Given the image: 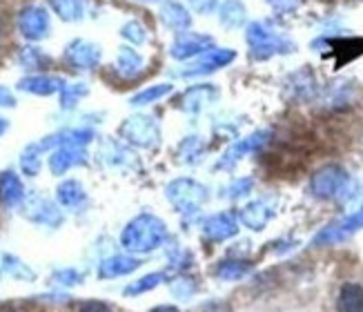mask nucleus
I'll return each mask as SVG.
<instances>
[{
    "label": "nucleus",
    "instance_id": "1",
    "mask_svg": "<svg viewBox=\"0 0 363 312\" xmlns=\"http://www.w3.org/2000/svg\"><path fill=\"white\" fill-rule=\"evenodd\" d=\"M165 239H167V228L154 214H138L121 234V241L125 250H130V252H152V250L161 247Z\"/></svg>",
    "mask_w": 363,
    "mask_h": 312
},
{
    "label": "nucleus",
    "instance_id": "2",
    "mask_svg": "<svg viewBox=\"0 0 363 312\" xmlns=\"http://www.w3.org/2000/svg\"><path fill=\"white\" fill-rule=\"evenodd\" d=\"M167 199L181 214H194L208 201V190L194 179H179L167 187Z\"/></svg>",
    "mask_w": 363,
    "mask_h": 312
},
{
    "label": "nucleus",
    "instance_id": "3",
    "mask_svg": "<svg viewBox=\"0 0 363 312\" xmlns=\"http://www.w3.org/2000/svg\"><path fill=\"white\" fill-rule=\"evenodd\" d=\"M345 183H348V174L339 165H325L310 181V190L319 199H333L343 192Z\"/></svg>",
    "mask_w": 363,
    "mask_h": 312
},
{
    "label": "nucleus",
    "instance_id": "4",
    "mask_svg": "<svg viewBox=\"0 0 363 312\" xmlns=\"http://www.w3.org/2000/svg\"><path fill=\"white\" fill-rule=\"evenodd\" d=\"M359 230H363V206L354 214L345 216V218H341V221L323 228L317 234V237H314L312 243L314 245H335V243H341L345 239H350L352 234H357Z\"/></svg>",
    "mask_w": 363,
    "mask_h": 312
},
{
    "label": "nucleus",
    "instance_id": "5",
    "mask_svg": "<svg viewBox=\"0 0 363 312\" xmlns=\"http://www.w3.org/2000/svg\"><path fill=\"white\" fill-rule=\"evenodd\" d=\"M16 25H18V31L27 40H43L50 34V13H47L45 7L27 5L25 9H21Z\"/></svg>",
    "mask_w": 363,
    "mask_h": 312
},
{
    "label": "nucleus",
    "instance_id": "6",
    "mask_svg": "<svg viewBox=\"0 0 363 312\" xmlns=\"http://www.w3.org/2000/svg\"><path fill=\"white\" fill-rule=\"evenodd\" d=\"M62 58L67 60V65L72 69L89 72V69H94L101 62V47L89 43V40L76 38V40H72L65 47V54H62Z\"/></svg>",
    "mask_w": 363,
    "mask_h": 312
},
{
    "label": "nucleus",
    "instance_id": "7",
    "mask_svg": "<svg viewBox=\"0 0 363 312\" xmlns=\"http://www.w3.org/2000/svg\"><path fill=\"white\" fill-rule=\"evenodd\" d=\"M121 134L138 147H150L159 138V125L150 116H134L121 125Z\"/></svg>",
    "mask_w": 363,
    "mask_h": 312
},
{
    "label": "nucleus",
    "instance_id": "8",
    "mask_svg": "<svg viewBox=\"0 0 363 312\" xmlns=\"http://www.w3.org/2000/svg\"><path fill=\"white\" fill-rule=\"evenodd\" d=\"M236 232H239V223H236V218L230 212L212 214L208 221H205V225H203L205 239H210L212 243L228 241V239L234 237Z\"/></svg>",
    "mask_w": 363,
    "mask_h": 312
},
{
    "label": "nucleus",
    "instance_id": "9",
    "mask_svg": "<svg viewBox=\"0 0 363 312\" xmlns=\"http://www.w3.org/2000/svg\"><path fill=\"white\" fill-rule=\"evenodd\" d=\"M212 45L210 36H201V34H192V31H183V34L177 36V40L172 43L169 54L177 60H187L201 52H205Z\"/></svg>",
    "mask_w": 363,
    "mask_h": 312
},
{
    "label": "nucleus",
    "instance_id": "10",
    "mask_svg": "<svg viewBox=\"0 0 363 312\" xmlns=\"http://www.w3.org/2000/svg\"><path fill=\"white\" fill-rule=\"evenodd\" d=\"M67 83L62 81L60 76L54 74H31L25 76L23 81L18 83L21 91H29V94H36V96H50V94H56L65 87Z\"/></svg>",
    "mask_w": 363,
    "mask_h": 312
},
{
    "label": "nucleus",
    "instance_id": "11",
    "mask_svg": "<svg viewBox=\"0 0 363 312\" xmlns=\"http://www.w3.org/2000/svg\"><path fill=\"white\" fill-rule=\"evenodd\" d=\"M232 60H234V52H230V50H210L201 60H196L192 67L185 69L183 76H203L208 72L218 69V67L230 65Z\"/></svg>",
    "mask_w": 363,
    "mask_h": 312
},
{
    "label": "nucleus",
    "instance_id": "12",
    "mask_svg": "<svg viewBox=\"0 0 363 312\" xmlns=\"http://www.w3.org/2000/svg\"><path fill=\"white\" fill-rule=\"evenodd\" d=\"M145 69V58L140 56L132 47H121L116 54V72L125 81H132V78L140 76Z\"/></svg>",
    "mask_w": 363,
    "mask_h": 312
},
{
    "label": "nucleus",
    "instance_id": "13",
    "mask_svg": "<svg viewBox=\"0 0 363 312\" xmlns=\"http://www.w3.org/2000/svg\"><path fill=\"white\" fill-rule=\"evenodd\" d=\"M81 163H85V152L81 150V145H62L52 154V159H50V167L58 177L65 174L69 167L81 165Z\"/></svg>",
    "mask_w": 363,
    "mask_h": 312
},
{
    "label": "nucleus",
    "instance_id": "14",
    "mask_svg": "<svg viewBox=\"0 0 363 312\" xmlns=\"http://www.w3.org/2000/svg\"><path fill=\"white\" fill-rule=\"evenodd\" d=\"M27 218H31L34 223H43V225H58L60 212L56 210L54 203H50L47 199L34 196L27 203Z\"/></svg>",
    "mask_w": 363,
    "mask_h": 312
},
{
    "label": "nucleus",
    "instance_id": "15",
    "mask_svg": "<svg viewBox=\"0 0 363 312\" xmlns=\"http://www.w3.org/2000/svg\"><path fill=\"white\" fill-rule=\"evenodd\" d=\"M161 21L169 27L179 31V34H183V31L189 29V25H192V18H189V11L174 3V0H165L163 7H161Z\"/></svg>",
    "mask_w": 363,
    "mask_h": 312
},
{
    "label": "nucleus",
    "instance_id": "16",
    "mask_svg": "<svg viewBox=\"0 0 363 312\" xmlns=\"http://www.w3.org/2000/svg\"><path fill=\"white\" fill-rule=\"evenodd\" d=\"M270 218H272V210L267 208V203H263V201H255V203H250V206H245L241 210L243 225L250 228V230H255V232L263 230L267 223H270Z\"/></svg>",
    "mask_w": 363,
    "mask_h": 312
},
{
    "label": "nucleus",
    "instance_id": "17",
    "mask_svg": "<svg viewBox=\"0 0 363 312\" xmlns=\"http://www.w3.org/2000/svg\"><path fill=\"white\" fill-rule=\"evenodd\" d=\"M140 265L138 259H132V257H125V255H118V257H109L101 263L99 268V277L101 279H112V277H123V274H130L134 272Z\"/></svg>",
    "mask_w": 363,
    "mask_h": 312
},
{
    "label": "nucleus",
    "instance_id": "18",
    "mask_svg": "<svg viewBox=\"0 0 363 312\" xmlns=\"http://www.w3.org/2000/svg\"><path fill=\"white\" fill-rule=\"evenodd\" d=\"M337 312H363V286L345 284L337 296Z\"/></svg>",
    "mask_w": 363,
    "mask_h": 312
},
{
    "label": "nucleus",
    "instance_id": "19",
    "mask_svg": "<svg viewBox=\"0 0 363 312\" xmlns=\"http://www.w3.org/2000/svg\"><path fill=\"white\" fill-rule=\"evenodd\" d=\"M23 196H25V187L21 179L13 172H3L0 174V201L5 206H16V203L23 201Z\"/></svg>",
    "mask_w": 363,
    "mask_h": 312
},
{
    "label": "nucleus",
    "instance_id": "20",
    "mask_svg": "<svg viewBox=\"0 0 363 312\" xmlns=\"http://www.w3.org/2000/svg\"><path fill=\"white\" fill-rule=\"evenodd\" d=\"M252 272V263L243 261V259H228L220 261L214 268V277L218 281H239L243 277H247Z\"/></svg>",
    "mask_w": 363,
    "mask_h": 312
},
{
    "label": "nucleus",
    "instance_id": "21",
    "mask_svg": "<svg viewBox=\"0 0 363 312\" xmlns=\"http://www.w3.org/2000/svg\"><path fill=\"white\" fill-rule=\"evenodd\" d=\"M18 65L23 69H29V72H38V69H47L52 65V58L47 56L43 50L38 47H23L18 52Z\"/></svg>",
    "mask_w": 363,
    "mask_h": 312
},
{
    "label": "nucleus",
    "instance_id": "22",
    "mask_svg": "<svg viewBox=\"0 0 363 312\" xmlns=\"http://www.w3.org/2000/svg\"><path fill=\"white\" fill-rule=\"evenodd\" d=\"M50 7L67 23H76L85 16V0H50Z\"/></svg>",
    "mask_w": 363,
    "mask_h": 312
},
{
    "label": "nucleus",
    "instance_id": "23",
    "mask_svg": "<svg viewBox=\"0 0 363 312\" xmlns=\"http://www.w3.org/2000/svg\"><path fill=\"white\" fill-rule=\"evenodd\" d=\"M216 99V89L212 85H196L192 89H187L185 91V96H183V107L185 109H192V112H196V109H201L205 103H210Z\"/></svg>",
    "mask_w": 363,
    "mask_h": 312
},
{
    "label": "nucleus",
    "instance_id": "24",
    "mask_svg": "<svg viewBox=\"0 0 363 312\" xmlns=\"http://www.w3.org/2000/svg\"><path fill=\"white\" fill-rule=\"evenodd\" d=\"M58 201L62 208H78L85 201V190L78 181H65L58 187Z\"/></svg>",
    "mask_w": 363,
    "mask_h": 312
},
{
    "label": "nucleus",
    "instance_id": "25",
    "mask_svg": "<svg viewBox=\"0 0 363 312\" xmlns=\"http://www.w3.org/2000/svg\"><path fill=\"white\" fill-rule=\"evenodd\" d=\"M245 21V7L239 0H225L223 7H220V25L225 27H239Z\"/></svg>",
    "mask_w": 363,
    "mask_h": 312
},
{
    "label": "nucleus",
    "instance_id": "26",
    "mask_svg": "<svg viewBox=\"0 0 363 312\" xmlns=\"http://www.w3.org/2000/svg\"><path fill=\"white\" fill-rule=\"evenodd\" d=\"M87 83H69L60 89V107L62 109H74L83 96H87Z\"/></svg>",
    "mask_w": 363,
    "mask_h": 312
},
{
    "label": "nucleus",
    "instance_id": "27",
    "mask_svg": "<svg viewBox=\"0 0 363 312\" xmlns=\"http://www.w3.org/2000/svg\"><path fill=\"white\" fill-rule=\"evenodd\" d=\"M169 91H172V85L161 83V85H154V87H147L143 91L134 94V96L130 99V103L132 105H150V103H156V101H161L163 96H167Z\"/></svg>",
    "mask_w": 363,
    "mask_h": 312
},
{
    "label": "nucleus",
    "instance_id": "28",
    "mask_svg": "<svg viewBox=\"0 0 363 312\" xmlns=\"http://www.w3.org/2000/svg\"><path fill=\"white\" fill-rule=\"evenodd\" d=\"M40 145H29L21 156V167L27 177H36L40 169Z\"/></svg>",
    "mask_w": 363,
    "mask_h": 312
},
{
    "label": "nucleus",
    "instance_id": "29",
    "mask_svg": "<svg viewBox=\"0 0 363 312\" xmlns=\"http://www.w3.org/2000/svg\"><path fill=\"white\" fill-rule=\"evenodd\" d=\"M163 281H165V274L163 272H152V274L138 279V281H134L132 286L125 288V294H143L147 290H154L156 286H161Z\"/></svg>",
    "mask_w": 363,
    "mask_h": 312
},
{
    "label": "nucleus",
    "instance_id": "30",
    "mask_svg": "<svg viewBox=\"0 0 363 312\" xmlns=\"http://www.w3.org/2000/svg\"><path fill=\"white\" fill-rule=\"evenodd\" d=\"M121 36L125 40H130L132 45H143L147 40V29H145V25L140 23V21H130V23L123 25Z\"/></svg>",
    "mask_w": 363,
    "mask_h": 312
},
{
    "label": "nucleus",
    "instance_id": "31",
    "mask_svg": "<svg viewBox=\"0 0 363 312\" xmlns=\"http://www.w3.org/2000/svg\"><path fill=\"white\" fill-rule=\"evenodd\" d=\"M196 284L192 279H179L174 281V286H172V292H174V296H179V299H189V296L196 294Z\"/></svg>",
    "mask_w": 363,
    "mask_h": 312
},
{
    "label": "nucleus",
    "instance_id": "32",
    "mask_svg": "<svg viewBox=\"0 0 363 312\" xmlns=\"http://www.w3.org/2000/svg\"><path fill=\"white\" fill-rule=\"evenodd\" d=\"M54 281H56V284H60V286H76V284H81V281H83V274L72 270V268H67V270L54 272Z\"/></svg>",
    "mask_w": 363,
    "mask_h": 312
},
{
    "label": "nucleus",
    "instance_id": "33",
    "mask_svg": "<svg viewBox=\"0 0 363 312\" xmlns=\"http://www.w3.org/2000/svg\"><path fill=\"white\" fill-rule=\"evenodd\" d=\"M250 187H252V181L250 179H239V181H234L230 187H228V196L230 199H239V196H243V194H247L250 192Z\"/></svg>",
    "mask_w": 363,
    "mask_h": 312
},
{
    "label": "nucleus",
    "instance_id": "34",
    "mask_svg": "<svg viewBox=\"0 0 363 312\" xmlns=\"http://www.w3.org/2000/svg\"><path fill=\"white\" fill-rule=\"evenodd\" d=\"M196 13H212L216 9V0H187Z\"/></svg>",
    "mask_w": 363,
    "mask_h": 312
},
{
    "label": "nucleus",
    "instance_id": "35",
    "mask_svg": "<svg viewBox=\"0 0 363 312\" xmlns=\"http://www.w3.org/2000/svg\"><path fill=\"white\" fill-rule=\"evenodd\" d=\"M78 312H112V310H109V308H107L105 303H101V301H85Z\"/></svg>",
    "mask_w": 363,
    "mask_h": 312
},
{
    "label": "nucleus",
    "instance_id": "36",
    "mask_svg": "<svg viewBox=\"0 0 363 312\" xmlns=\"http://www.w3.org/2000/svg\"><path fill=\"white\" fill-rule=\"evenodd\" d=\"M13 105H16L13 94L5 87H0V107H13Z\"/></svg>",
    "mask_w": 363,
    "mask_h": 312
},
{
    "label": "nucleus",
    "instance_id": "37",
    "mask_svg": "<svg viewBox=\"0 0 363 312\" xmlns=\"http://www.w3.org/2000/svg\"><path fill=\"white\" fill-rule=\"evenodd\" d=\"M203 312H232V310L223 301H210L208 306H203Z\"/></svg>",
    "mask_w": 363,
    "mask_h": 312
},
{
    "label": "nucleus",
    "instance_id": "38",
    "mask_svg": "<svg viewBox=\"0 0 363 312\" xmlns=\"http://www.w3.org/2000/svg\"><path fill=\"white\" fill-rule=\"evenodd\" d=\"M152 312H179V308H174V306H159V308H154Z\"/></svg>",
    "mask_w": 363,
    "mask_h": 312
},
{
    "label": "nucleus",
    "instance_id": "39",
    "mask_svg": "<svg viewBox=\"0 0 363 312\" xmlns=\"http://www.w3.org/2000/svg\"><path fill=\"white\" fill-rule=\"evenodd\" d=\"M7 128H9V123H7L5 118H0V136H3V134L7 132Z\"/></svg>",
    "mask_w": 363,
    "mask_h": 312
},
{
    "label": "nucleus",
    "instance_id": "40",
    "mask_svg": "<svg viewBox=\"0 0 363 312\" xmlns=\"http://www.w3.org/2000/svg\"><path fill=\"white\" fill-rule=\"evenodd\" d=\"M143 3H159V0H143Z\"/></svg>",
    "mask_w": 363,
    "mask_h": 312
}]
</instances>
